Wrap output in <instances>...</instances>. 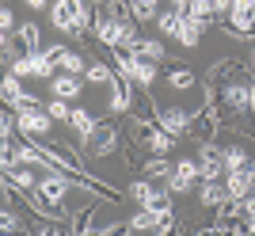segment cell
Wrapping results in <instances>:
<instances>
[{
  "label": "cell",
  "mask_w": 255,
  "mask_h": 236,
  "mask_svg": "<svg viewBox=\"0 0 255 236\" xmlns=\"http://www.w3.org/2000/svg\"><path fill=\"white\" fill-rule=\"evenodd\" d=\"M27 8H34V11H42V8H46V0H27Z\"/></svg>",
  "instance_id": "cell-36"
},
{
  "label": "cell",
  "mask_w": 255,
  "mask_h": 236,
  "mask_svg": "<svg viewBox=\"0 0 255 236\" xmlns=\"http://www.w3.org/2000/svg\"><path fill=\"white\" fill-rule=\"evenodd\" d=\"M252 65H255V54H252Z\"/></svg>",
  "instance_id": "cell-39"
},
{
  "label": "cell",
  "mask_w": 255,
  "mask_h": 236,
  "mask_svg": "<svg viewBox=\"0 0 255 236\" xmlns=\"http://www.w3.org/2000/svg\"><path fill=\"white\" fill-rule=\"evenodd\" d=\"M194 118L187 115V111H179V107H164V111H156V126L160 129H168V133H187V126H191Z\"/></svg>",
  "instance_id": "cell-7"
},
{
  "label": "cell",
  "mask_w": 255,
  "mask_h": 236,
  "mask_svg": "<svg viewBox=\"0 0 255 236\" xmlns=\"http://www.w3.org/2000/svg\"><path fill=\"white\" fill-rule=\"evenodd\" d=\"M145 210H152V214H156V221L171 217V214H175V202H171V191H168V187H164V191H156V194L149 198V202H145Z\"/></svg>",
  "instance_id": "cell-11"
},
{
  "label": "cell",
  "mask_w": 255,
  "mask_h": 236,
  "mask_svg": "<svg viewBox=\"0 0 255 236\" xmlns=\"http://www.w3.org/2000/svg\"><path fill=\"white\" fill-rule=\"evenodd\" d=\"M27 57H31V76H38V80H50V76H53V61L46 57V50L27 54Z\"/></svg>",
  "instance_id": "cell-19"
},
{
  "label": "cell",
  "mask_w": 255,
  "mask_h": 236,
  "mask_svg": "<svg viewBox=\"0 0 255 236\" xmlns=\"http://www.w3.org/2000/svg\"><path fill=\"white\" fill-rule=\"evenodd\" d=\"M129 54H133V57H145V61H164V46L152 42V38H137Z\"/></svg>",
  "instance_id": "cell-15"
},
{
  "label": "cell",
  "mask_w": 255,
  "mask_h": 236,
  "mask_svg": "<svg viewBox=\"0 0 255 236\" xmlns=\"http://www.w3.org/2000/svg\"><path fill=\"white\" fill-rule=\"evenodd\" d=\"M175 137H179V133H168V129H152V133H149V149H152V152H160V156H168V152L175 149Z\"/></svg>",
  "instance_id": "cell-17"
},
{
  "label": "cell",
  "mask_w": 255,
  "mask_h": 236,
  "mask_svg": "<svg viewBox=\"0 0 255 236\" xmlns=\"http://www.w3.org/2000/svg\"><path fill=\"white\" fill-rule=\"evenodd\" d=\"M50 23L57 27L61 34H69V38H84V31H80V23H76V8H73V0H53L50 4Z\"/></svg>",
  "instance_id": "cell-1"
},
{
  "label": "cell",
  "mask_w": 255,
  "mask_h": 236,
  "mask_svg": "<svg viewBox=\"0 0 255 236\" xmlns=\"http://www.w3.org/2000/svg\"><path fill=\"white\" fill-rule=\"evenodd\" d=\"M187 15H194V19H213V0H191Z\"/></svg>",
  "instance_id": "cell-28"
},
{
  "label": "cell",
  "mask_w": 255,
  "mask_h": 236,
  "mask_svg": "<svg viewBox=\"0 0 255 236\" xmlns=\"http://www.w3.org/2000/svg\"><path fill=\"white\" fill-rule=\"evenodd\" d=\"M252 183H255V164H252Z\"/></svg>",
  "instance_id": "cell-38"
},
{
  "label": "cell",
  "mask_w": 255,
  "mask_h": 236,
  "mask_svg": "<svg viewBox=\"0 0 255 236\" xmlns=\"http://www.w3.org/2000/svg\"><path fill=\"white\" fill-rule=\"evenodd\" d=\"M129 11H133V19H137V23H149V19H156V15H160L156 0H129Z\"/></svg>",
  "instance_id": "cell-21"
},
{
  "label": "cell",
  "mask_w": 255,
  "mask_h": 236,
  "mask_svg": "<svg viewBox=\"0 0 255 236\" xmlns=\"http://www.w3.org/2000/svg\"><path fill=\"white\" fill-rule=\"evenodd\" d=\"M88 65H92V61H88L84 54H73V50L61 57V69H65V73H73V76H84V73H88Z\"/></svg>",
  "instance_id": "cell-22"
},
{
  "label": "cell",
  "mask_w": 255,
  "mask_h": 236,
  "mask_svg": "<svg viewBox=\"0 0 255 236\" xmlns=\"http://www.w3.org/2000/svg\"><path fill=\"white\" fill-rule=\"evenodd\" d=\"M129 103H133V96H129V80L118 73L115 84H111V111H115V115H122V111H129Z\"/></svg>",
  "instance_id": "cell-9"
},
{
  "label": "cell",
  "mask_w": 255,
  "mask_h": 236,
  "mask_svg": "<svg viewBox=\"0 0 255 236\" xmlns=\"http://www.w3.org/2000/svg\"><path fill=\"white\" fill-rule=\"evenodd\" d=\"M65 54H69V50H65V46H46V57H50V61H61Z\"/></svg>",
  "instance_id": "cell-33"
},
{
  "label": "cell",
  "mask_w": 255,
  "mask_h": 236,
  "mask_svg": "<svg viewBox=\"0 0 255 236\" xmlns=\"http://www.w3.org/2000/svg\"><path fill=\"white\" fill-rule=\"evenodd\" d=\"M221 99H225V107H229V111L244 115V111H252V84H225Z\"/></svg>",
  "instance_id": "cell-6"
},
{
  "label": "cell",
  "mask_w": 255,
  "mask_h": 236,
  "mask_svg": "<svg viewBox=\"0 0 255 236\" xmlns=\"http://www.w3.org/2000/svg\"><path fill=\"white\" fill-rule=\"evenodd\" d=\"M11 27H15V15H11V8H4L0 11V31H4V38L11 34Z\"/></svg>",
  "instance_id": "cell-31"
},
{
  "label": "cell",
  "mask_w": 255,
  "mask_h": 236,
  "mask_svg": "<svg viewBox=\"0 0 255 236\" xmlns=\"http://www.w3.org/2000/svg\"><path fill=\"white\" fill-rule=\"evenodd\" d=\"M50 111H38V107H27V111H15V129L31 133V137H42L50 133Z\"/></svg>",
  "instance_id": "cell-4"
},
{
  "label": "cell",
  "mask_w": 255,
  "mask_h": 236,
  "mask_svg": "<svg viewBox=\"0 0 255 236\" xmlns=\"http://www.w3.org/2000/svg\"><path fill=\"white\" fill-rule=\"evenodd\" d=\"M88 229H92V210H80L73 221V233H88Z\"/></svg>",
  "instance_id": "cell-30"
},
{
  "label": "cell",
  "mask_w": 255,
  "mask_h": 236,
  "mask_svg": "<svg viewBox=\"0 0 255 236\" xmlns=\"http://www.w3.org/2000/svg\"><path fill=\"white\" fill-rule=\"evenodd\" d=\"M84 145H88L92 152H96V156H107V152H111V149L118 145L115 126H111V122H99V126H96V129H92V133L84 137Z\"/></svg>",
  "instance_id": "cell-5"
},
{
  "label": "cell",
  "mask_w": 255,
  "mask_h": 236,
  "mask_svg": "<svg viewBox=\"0 0 255 236\" xmlns=\"http://www.w3.org/2000/svg\"><path fill=\"white\" fill-rule=\"evenodd\" d=\"M244 217H248V221H255V194H248V198H244Z\"/></svg>",
  "instance_id": "cell-34"
},
{
  "label": "cell",
  "mask_w": 255,
  "mask_h": 236,
  "mask_svg": "<svg viewBox=\"0 0 255 236\" xmlns=\"http://www.w3.org/2000/svg\"><path fill=\"white\" fill-rule=\"evenodd\" d=\"M0 225H4V233H15V229H19V217L4 214V217H0Z\"/></svg>",
  "instance_id": "cell-32"
},
{
  "label": "cell",
  "mask_w": 255,
  "mask_h": 236,
  "mask_svg": "<svg viewBox=\"0 0 255 236\" xmlns=\"http://www.w3.org/2000/svg\"><path fill=\"white\" fill-rule=\"evenodd\" d=\"M115 76H118V69H111V65H103V61H92L88 65V73H84V80L88 84H115Z\"/></svg>",
  "instance_id": "cell-12"
},
{
  "label": "cell",
  "mask_w": 255,
  "mask_h": 236,
  "mask_svg": "<svg viewBox=\"0 0 255 236\" xmlns=\"http://www.w3.org/2000/svg\"><path fill=\"white\" fill-rule=\"evenodd\" d=\"M168 8H175V11H187V8H191V0H168Z\"/></svg>",
  "instance_id": "cell-35"
},
{
  "label": "cell",
  "mask_w": 255,
  "mask_h": 236,
  "mask_svg": "<svg viewBox=\"0 0 255 236\" xmlns=\"http://www.w3.org/2000/svg\"><path fill=\"white\" fill-rule=\"evenodd\" d=\"M198 179H202V168H198V160H179V164H175V172L168 175V183H164V187H168L171 194H187Z\"/></svg>",
  "instance_id": "cell-2"
},
{
  "label": "cell",
  "mask_w": 255,
  "mask_h": 236,
  "mask_svg": "<svg viewBox=\"0 0 255 236\" xmlns=\"http://www.w3.org/2000/svg\"><path fill=\"white\" fill-rule=\"evenodd\" d=\"M171 172H175V164H168V160H164V156L156 152V156L145 164V172H141V175H149V179H168Z\"/></svg>",
  "instance_id": "cell-20"
},
{
  "label": "cell",
  "mask_w": 255,
  "mask_h": 236,
  "mask_svg": "<svg viewBox=\"0 0 255 236\" xmlns=\"http://www.w3.org/2000/svg\"><path fill=\"white\" fill-rule=\"evenodd\" d=\"M46 111H50L53 118H65V122H69V115H73V107H69V99H57V96H53V103H50Z\"/></svg>",
  "instance_id": "cell-29"
},
{
  "label": "cell",
  "mask_w": 255,
  "mask_h": 236,
  "mask_svg": "<svg viewBox=\"0 0 255 236\" xmlns=\"http://www.w3.org/2000/svg\"><path fill=\"white\" fill-rule=\"evenodd\" d=\"M19 46H23V54H38V46H42L38 23H23V27H19Z\"/></svg>",
  "instance_id": "cell-13"
},
{
  "label": "cell",
  "mask_w": 255,
  "mask_h": 236,
  "mask_svg": "<svg viewBox=\"0 0 255 236\" xmlns=\"http://www.w3.org/2000/svg\"><path fill=\"white\" fill-rule=\"evenodd\" d=\"M183 15H187V11L168 8V11H160V15H156V27L168 34V38H175V34H179V27H183Z\"/></svg>",
  "instance_id": "cell-14"
},
{
  "label": "cell",
  "mask_w": 255,
  "mask_h": 236,
  "mask_svg": "<svg viewBox=\"0 0 255 236\" xmlns=\"http://www.w3.org/2000/svg\"><path fill=\"white\" fill-rule=\"evenodd\" d=\"M229 198V191H225V183H217V179H206V187H202V206H210V210H217V206Z\"/></svg>",
  "instance_id": "cell-16"
},
{
  "label": "cell",
  "mask_w": 255,
  "mask_h": 236,
  "mask_svg": "<svg viewBox=\"0 0 255 236\" xmlns=\"http://www.w3.org/2000/svg\"><path fill=\"white\" fill-rule=\"evenodd\" d=\"M168 84L179 88V92H183V88H194V73H191V69H171V73H168Z\"/></svg>",
  "instance_id": "cell-26"
},
{
  "label": "cell",
  "mask_w": 255,
  "mask_h": 236,
  "mask_svg": "<svg viewBox=\"0 0 255 236\" xmlns=\"http://www.w3.org/2000/svg\"><path fill=\"white\" fill-rule=\"evenodd\" d=\"M202 31H210V19H194V15H183V27H179V38L183 46H198L202 42Z\"/></svg>",
  "instance_id": "cell-8"
},
{
  "label": "cell",
  "mask_w": 255,
  "mask_h": 236,
  "mask_svg": "<svg viewBox=\"0 0 255 236\" xmlns=\"http://www.w3.org/2000/svg\"><path fill=\"white\" fill-rule=\"evenodd\" d=\"M252 115H255V84H252Z\"/></svg>",
  "instance_id": "cell-37"
},
{
  "label": "cell",
  "mask_w": 255,
  "mask_h": 236,
  "mask_svg": "<svg viewBox=\"0 0 255 236\" xmlns=\"http://www.w3.org/2000/svg\"><path fill=\"white\" fill-rule=\"evenodd\" d=\"M11 183H15V191H34V187H38V179H34L27 168H15V172H11Z\"/></svg>",
  "instance_id": "cell-27"
},
{
  "label": "cell",
  "mask_w": 255,
  "mask_h": 236,
  "mask_svg": "<svg viewBox=\"0 0 255 236\" xmlns=\"http://www.w3.org/2000/svg\"><path fill=\"white\" fill-rule=\"evenodd\" d=\"M69 122H73V129H76V133H80V137H88V133H92V129L99 126V122H96V118H92V115H88L84 107H73V115H69Z\"/></svg>",
  "instance_id": "cell-18"
},
{
  "label": "cell",
  "mask_w": 255,
  "mask_h": 236,
  "mask_svg": "<svg viewBox=\"0 0 255 236\" xmlns=\"http://www.w3.org/2000/svg\"><path fill=\"white\" fill-rule=\"evenodd\" d=\"M80 92H84V76L65 73V76H57V80H53V96H57V99H76Z\"/></svg>",
  "instance_id": "cell-10"
},
{
  "label": "cell",
  "mask_w": 255,
  "mask_h": 236,
  "mask_svg": "<svg viewBox=\"0 0 255 236\" xmlns=\"http://www.w3.org/2000/svg\"><path fill=\"white\" fill-rule=\"evenodd\" d=\"M236 168H248V152L244 149H225V172H236Z\"/></svg>",
  "instance_id": "cell-25"
},
{
  "label": "cell",
  "mask_w": 255,
  "mask_h": 236,
  "mask_svg": "<svg viewBox=\"0 0 255 236\" xmlns=\"http://www.w3.org/2000/svg\"><path fill=\"white\" fill-rule=\"evenodd\" d=\"M236 73H240V61H233V57H229V61H217L210 69V84L213 80H225V76H236Z\"/></svg>",
  "instance_id": "cell-24"
},
{
  "label": "cell",
  "mask_w": 255,
  "mask_h": 236,
  "mask_svg": "<svg viewBox=\"0 0 255 236\" xmlns=\"http://www.w3.org/2000/svg\"><path fill=\"white\" fill-rule=\"evenodd\" d=\"M198 168H202V183L206 179H221L225 175V149H217L213 141H202V149H198Z\"/></svg>",
  "instance_id": "cell-3"
},
{
  "label": "cell",
  "mask_w": 255,
  "mask_h": 236,
  "mask_svg": "<svg viewBox=\"0 0 255 236\" xmlns=\"http://www.w3.org/2000/svg\"><path fill=\"white\" fill-rule=\"evenodd\" d=\"M126 229H129V233H141V229H156V214L141 206V214H133V217H129V221H126Z\"/></svg>",
  "instance_id": "cell-23"
}]
</instances>
